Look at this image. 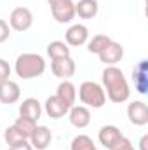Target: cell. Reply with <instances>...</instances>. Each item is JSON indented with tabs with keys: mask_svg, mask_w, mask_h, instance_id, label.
<instances>
[{
	"mask_svg": "<svg viewBox=\"0 0 148 150\" xmlns=\"http://www.w3.org/2000/svg\"><path fill=\"white\" fill-rule=\"evenodd\" d=\"M66 115L70 119V124L77 129H84L91 124V110L84 105H73Z\"/></svg>",
	"mask_w": 148,
	"mask_h": 150,
	"instance_id": "8fae6325",
	"label": "cell"
},
{
	"mask_svg": "<svg viewBox=\"0 0 148 150\" xmlns=\"http://www.w3.org/2000/svg\"><path fill=\"white\" fill-rule=\"evenodd\" d=\"M77 94H78L80 103L87 108H103L106 103V94H105L103 86H99L98 82H92V80L82 82Z\"/></svg>",
	"mask_w": 148,
	"mask_h": 150,
	"instance_id": "3957f363",
	"label": "cell"
},
{
	"mask_svg": "<svg viewBox=\"0 0 148 150\" xmlns=\"http://www.w3.org/2000/svg\"><path fill=\"white\" fill-rule=\"evenodd\" d=\"M51 70L52 74L56 75L58 79H63V80H68L75 75L77 70V65L72 59V56H66V58H58V59H52L51 61Z\"/></svg>",
	"mask_w": 148,
	"mask_h": 150,
	"instance_id": "8992f818",
	"label": "cell"
},
{
	"mask_svg": "<svg viewBox=\"0 0 148 150\" xmlns=\"http://www.w3.org/2000/svg\"><path fill=\"white\" fill-rule=\"evenodd\" d=\"M21 98V89L14 80H4L0 82V103L4 105H12Z\"/></svg>",
	"mask_w": 148,
	"mask_h": 150,
	"instance_id": "7c38bea8",
	"label": "cell"
},
{
	"mask_svg": "<svg viewBox=\"0 0 148 150\" xmlns=\"http://www.w3.org/2000/svg\"><path fill=\"white\" fill-rule=\"evenodd\" d=\"M4 140H5V143H7L9 147L16 145V143H19V142H25V138L21 136V133H19L14 126H9V127L4 131Z\"/></svg>",
	"mask_w": 148,
	"mask_h": 150,
	"instance_id": "603a6c76",
	"label": "cell"
},
{
	"mask_svg": "<svg viewBox=\"0 0 148 150\" xmlns=\"http://www.w3.org/2000/svg\"><path fill=\"white\" fill-rule=\"evenodd\" d=\"M9 77H11V65L0 58V82L9 80Z\"/></svg>",
	"mask_w": 148,
	"mask_h": 150,
	"instance_id": "484cf974",
	"label": "cell"
},
{
	"mask_svg": "<svg viewBox=\"0 0 148 150\" xmlns=\"http://www.w3.org/2000/svg\"><path fill=\"white\" fill-rule=\"evenodd\" d=\"M42 115V105L37 98H26L23 100V103L19 105V117H25L32 122L37 124L38 119Z\"/></svg>",
	"mask_w": 148,
	"mask_h": 150,
	"instance_id": "4fadbf2b",
	"label": "cell"
},
{
	"mask_svg": "<svg viewBox=\"0 0 148 150\" xmlns=\"http://www.w3.org/2000/svg\"><path fill=\"white\" fill-rule=\"evenodd\" d=\"M110 42H111V38L108 35H101V33L99 35H94V37L87 42V51L92 52V54H99Z\"/></svg>",
	"mask_w": 148,
	"mask_h": 150,
	"instance_id": "ffe728a7",
	"label": "cell"
},
{
	"mask_svg": "<svg viewBox=\"0 0 148 150\" xmlns=\"http://www.w3.org/2000/svg\"><path fill=\"white\" fill-rule=\"evenodd\" d=\"M70 150H98V147L94 145L92 138L87 134H77L72 140Z\"/></svg>",
	"mask_w": 148,
	"mask_h": 150,
	"instance_id": "44dd1931",
	"label": "cell"
},
{
	"mask_svg": "<svg viewBox=\"0 0 148 150\" xmlns=\"http://www.w3.org/2000/svg\"><path fill=\"white\" fill-rule=\"evenodd\" d=\"M98 56H99V61L105 63L106 67H117V63L124 58V47H122V44L111 40Z\"/></svg>",
	"mask_w": 148,
	"mask_h": 150,
	"instance_id": "52a82bcc",
	"label": "cell"
},
{
	"mask_svg": "<svg viewBox=\"0 0 148 150\" xmlns=\"http://www.w3.org/2000/svg\"><path fill=\"white\" fill-rule=\"evenodd\" d=\"M47 54L51 59H58V58H66L70 56V47L66 45V42L63 40H52L47 45Z\"/></svg>",
	"mask_w": 148,
	"mask_h": 150,
	"instance_id": "d6986e66",
	"label": "cell"
},
{
	"mask_svg": "<svg viewBox=\"0 0 148 150\" xmlns=\"http://www.w3.org/2000/svg\"><path fill=\"white\" fill-rule=\"evenodd\" d=\"M124 134L120 133V129L117 127V126H103L101 129H99V133H98V140H99V143L105 147V149L110 150L120 138H122Z\"/></svg>",
	"mask_w": 148,
	"mask_h": 150,
	"instance_id": "2e32d148",
	"label": "cell"
},
{
	"mask_svg": "<svg viewBox=\"0 0 148 150\" xmlns=\"http://www.w3.org/2000/svg\"><path fill=\"white\" fill-rule=\"evenodd\" d=\"M19 133H21V136L25 138V140H30V134H32V131L35 129V122H32V120H28V119H25V117H18L16 119V122L12 124Z\"/></svg>",
	"mask_w": 148,
	"mask_h": 150,
	"instance_id": "7402d4cb",
	"label": "cell"
},
{
	"mask_svg": "<svg viewBox=\"0 0 148 150\" xmlns=\"http://www.w3.org/2000/svg\"><path fill=\"white\" fill-rule=\"evenodd\" d=\"M127 117H129V122L134 124V126H147L148 124V107L145 101H132L129 103L127 107Z\"/></svg>",
	"mask_w": 148,
	"mask_h": 150,
	"instance_id": "ba28073f",
	"label": "cell"
},
{
	"mask_svg": "<svg viewBox=\"0 0 148 150\" xmlns=\"http://www.w3.org/2000/svg\"><path fill=\"white\" fill-rule=\"evenodd\" d=\"M14 72L23 80L37 79L45 72V59L37 52H23L14 63Z\"/></svg>",
	"mask_w": 148,
	"mask_h": 150,
	"instance_id": "7a4b0ae2",
	"label": "cell"
},
{
	"mask_svg": "<svg viewBox=\"0 0 148 150\" xmlns=\"http://www.w3.org/2000/svg\"><path fill=\"white\" fill-rule=\"evenodd\" d=\"M51 5V12L52 18L65 25V23H72L75 18V4L73 0H47Z\"/></svg>",
	"mask_w": 148,
	"mask_h": 150,
	"instance_id": "277c9868",
	"label": "cell"
},
{
	"mask_svg": "<svg viewBox=\"0 0 148 150\" xmlns=\"http://www.w3.org/2000/svg\"><path fill=\"white\" fill-rule=\"evenodd\" d=\"M65 40H66V45H72V47H78V45H84L87 44L89 40V30L85 25H72L66 33H65Z\"/></svg>",
	"mask_w": 148,
	"mask_h": 150,
	"instance_id": "30bf717a",
	"label": "cell"
},
{
	"mask_svg": "<svg viewBox=\"0 0 148 150\" xmlns=\"http://www.w3.org/2000/svg\"><path fill=\"white\" fill-rule=\"evenodd\" d=\"M103 79V89L106 98L113 103H124L131 96V89L127 84V79L118 67H106L101 74Z\"/></svg>",
	"mask_w": 148,
	"mask_h": 150,
	"instance_id": "6da1fadb",
	"label": "cell"
},
{
	"mask_svg": "<svg viewBox=\"0 0 148 150\" xmlns=\"http://www.w3.org/2000/svg\"><path fill=\"white\" fill-rule=\"evenodd\" d=\"M9 150H33V147L30 145V142H28V140H25V142H19V143H16V145L9 147Z\"/></svg>",
	"mask_w": 148,
	"mask_h": 150,
	"instance_id": "4316f807",
	"label": "cell"
},
{
	"mask_svg": "<svg viewBox=\"0 0 148 150\" xmlns=\"http://www.w3.org/2000/svg\"><path fill=\"white\" fill-rule=\"evenodd\" d=\"M110 150H136V149H134V145H132L131 140H127L125 136H122V138H120V140H118Z\"/></svg>",
	"mask_w": 148,
	"mask_h": 150,
	"instance_id": "cb8c5ba5",
	"label": "cell"
},
{
	"mask_svg": "<svg viewBox=\"0 0 148 150\" xmlns=\"http://www.w3.org/2000/svg\"><path fill=\"white\" fill-rule=\"evenodd\" d=\"M44 110L45 113L51 117V119H54V120H58V119H61V117H65L66 113H68V107L54 94V96H49L47 100H45V103H44Z\"/></svg>",
	"mask_w": 148,
	"mask_h": 150,
	"instance_id": "9a60e30c",
	"label": "cell"
},
{
	"mask_svg": "<svg viewBox=\"0 0 148 150\" xmlns=\"http://www.w3.org/2000/svg\"><path fill=\"white\" fill-rule=\"evenodd\" d=\"M28 142L33 147V150H45L52 142V133L47 126H35Z\"/></svg>",
	"mask_w": 148,
	"mask_h": 150,
	"instance_id": "9c48e42d",
	"label": "cell"
},
{
	"mask_svg": "<svg viewBox=\"0 0 148 150\" xmlns=\"http://www.w3.org/2000/svg\"><path fill=\"white\" fill-rule=\"evenodd\" d=\"M56 96L68 107L72 108L77 101V87L70 80H61L59 86H58V91H56Z\"/></svg>",
	"mask_w": 148,
	"mask_h": 150,
	"instance_id": "e0dca14e",
	"label": "cell"
},
{
	"mask_svg": "<svg viewBox=\"0 0 148 150\" xmlns=\"http://www.w3.org/2000/svg\"><path fill=\"white\" fill-rule=\"evenodd\" d=\"M33 25V14L28 7H16L9 16V26L14 32H26Z\"/></svg>",
	"mask_w": 148,
	"mask_h": 150,
	"instance_id": "5b68a950",
	"label": "cell"
},
{
	"mask_svg": "<svg viewBox=\"0 0 148 150\" xmlns=\"http://www.w3.org/2000/svg\"><path fill=\"white\" fill-rule=\"evenodd\" d=\"M9 37H11V26H9L7 21L0 19V44H4L5 40H9Z\"/></svg>",
	"mask_w": 148,
	"mask_h": 150,
	"instance_id": "d4e9b609",
	"label": "cell"
},
{
	"mask_svg": "<svg viewBox=\"0 0 148 150\" xmlns=\"http://www.w3.org/2000/svg\"><path fill=\"white\" fill-rule=\"evenodd\" d=\"M132 80L136 86V91L141 94L148 93V63L147 59L140 61L134 68H132Z\"/></svg>",
	"mask_w": 148,
	"mask_h": 150,
	"instance_id": "5bb4252c",
	"label": "cell"
},
{
	"mask_svg": "<svg viewBox=\"0 0 148 150\" xmlns=\"http://www.w3.org/2000/svg\"><path fill=\"white\" fill-rule=\"evenodd\" d=\"M140 150H148V134L141 136V140H140Z\"/></svg>",
	"mask_w": 148,
	"mask_h": 150,
	"instance_id": "83f0119b",
	"label": "cell"
},
{
	"mask_svg": "<svg viewBox=\"0 0 148 150\" xmlns=\"http://www.w3.org/2000/svg\"><path fill=\"white\" fill-rule=\"evenodd\" d=\"M99 12V4L98 0H78L75 4V16L82 19H92Z\"/></svg>",
	"mask_w": 148,
	"mask_h": 150,
	"instance_id": "ac0fdd59",
	"label": "cell"
}]
</instances>
